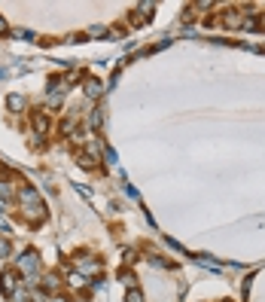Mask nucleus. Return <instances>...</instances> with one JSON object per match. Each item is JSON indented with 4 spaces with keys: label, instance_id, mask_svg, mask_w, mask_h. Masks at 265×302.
I'll return each instance as SVG.
<instances>
[{
    "label": "nucleus",
    "instance_id": "1",
    "mask_svg": "<svg viewBox=\"0 0 265 302\" xmlns=\"http://www.w3.org/2000/svg\"><path fill=\"white\" fill-rule=\"evenodd\" d=\"M19 202H22V214L31 220V223H40L46 217V208H43V199L34 186H22L19 190Z\"/></svg>",
    "mask_w": 265,
    "mask_h": 302
},
{
    "label": "nucleus",
    "instance_id": "2",
    "mask_svg": "<svg viewBox=\"0 0 265 302\" xmlns=\"http://www.w3.org/2000/svg\"><path fill=\"white\" fill-rule=\"evenodd\" d=\"M19 269L22 272H28V284H37L34 278H37V269H40V259H37V253L34 250H28V253H22V259H19Z\"/></svg>",
    "mask_w": 265,
    "mask_h": 302
},
{
    "label": "nucleus",
    "instance_id": "3",
    "mask_svg": "<svg viewBox=\"0 0 265 302\" xmlns=\"http://www.w3.org/2000/svg\"><path fill=\"white\" fill-rule=\"evenodd\" d=\"M19 287V272L16 269H7L4 275H0V290H4V296H13Z\"/></svg>",
    "mask_w": 265,
    "mask_h": 302
},
{
    "label": "nucleus",
    "instance_id": "4",
    "mask_svg": "<svg viewBox=\"0 0 265 302\" xmlns=\"http://www.w3.org/2000/svg\"><path fill=\"white\" fill-rule=\"evenodd\" d=\"M83 92H86V98H101L104 83H101V80H95V77H89V80L83 83Z\"/></svg>",
    "mask_w": 265,
    "mask_h": 302
},
{
    "label": "nucleus",
    "instance_id": "5",
    "mask_svg": "<svg viewBox=\"0 0 265 302\" xmlns=\"http://www.w3.org/2000/svg\"><path fill=\"white\" fill-rule=\"evenodd\" d=\"M222 25H225V28H241V25H244V13H238V10H225Z\"/></svg>",
    "mask_w": 265,
    "mask_h": 302
},
{
    "label": "nucleus",
    "instance_id": "6",
    "mask_svg": "<svg viewBox=\"0 0 265 302\" xmlns=\"http://www.w3.org/2000/svg\"><path fill=\"white\" fill-rule=\"evenodd\" d=\"M34 128H37V134H46L49 131V116H46V113H34Z\"/></svg>",
    "mask_w": 265,
    "mask_h": 302
},
{
    "label": "nucleus",
    "instance_id": "7",
    "mask_svg": "<svg viewBox=\"0 0 265 302\" xmlns=\"http://www.w3.org/2000/svg\"><path fill=\"white\" fill-rule=\"evenodd\" d=\"M7 107H10L13 113H22V110H25V98H22V95H10V98H7Z\"/></svg>",
    "mask_w": 265,
    "mask_h": 302
},
{
    "label": "nucleus",
    "instance_id": "8",
    "mask_svg": "<svg viewBox=\"0 0 265 302\" xmlns=\"http://www.w3.org/2000/svg\"><path fill=\"white\" fill-rule=\"evenodd\" d=\"M67 284H70V287H83V284H86V278H83L80 272H70V275H67Z\"/></svg>",
    "mask_w": 265,
    "mask_h": 302
},
{
    "label": "nucleus",
    "instance_id": "9",
    "mask_svg": "<svg viewBox=\"0 0 265 302\" xmlns=\"http://www.w3.org/2000/svg\"><path fill=\"white\" fill-rule=\"evenodd\" d=\"M119 281H122V284H125V287H128V290H134V284H137V281H134V275H131V272H119Z\"/></svg>",
    "mask_w": 265,
    "mask_h": 302
},
{
    "label": "nucleus",
    "instance_id": "10",
    "mask_svg": "<svg viewBox=\"0 0 265 302\" xmlns=\"http://www.w3.org/2000/svg\"><path fill=\"white\" fill-rule=\"evenodd\" d=\"M43 287H46L49 293H52V290H58V275H46V278H43Z\"/></svg>",
    "mask_w": 265,
    "mask_h": 302
},
{
    "label": "nucleus",
    "instance_id": "11",
    "mask_svg": "<svg viewBox=\"0 0 265 302\" xmlns=\"http://www.w3.org/2000/svg\"><path fill=\"white\" fill-rule=\"evenodd\" d=\"M125 302H143V296H140V290L134 287V290H128V296H125Z\"/></svg>",
    "mask_w": 265,
    "mask_h": 302
},
{
    "label": "nucleus",
    "instance_id": "12",
    "mask_svg": "<svg viewBox=\"0 0 265 302\" xmlns=\"http://www.w3.org/2000/svg\"><path fill=\"white\" fill-rule=\"evenodd\" d=\"M10 253V241L7 238H0V256H7Z\"/></svg>",
    "mask_w": 265,
    "mask_h": 302
},
{
    "label": "nucleus",
    "instance_id": "13",
    "mask_svg": "<svg viewBox=\"0 0 265 302\" xmlns=\"http://www.w3.org/2000/svg\"><path fill=\"white\" fill-rule=\"evenodd\" d=\"M52 302H67V299H64V296H55V299H52Z\"/></svg>",
    "mask_w": 265,
    "mask_h": 302
}]
</instances>
